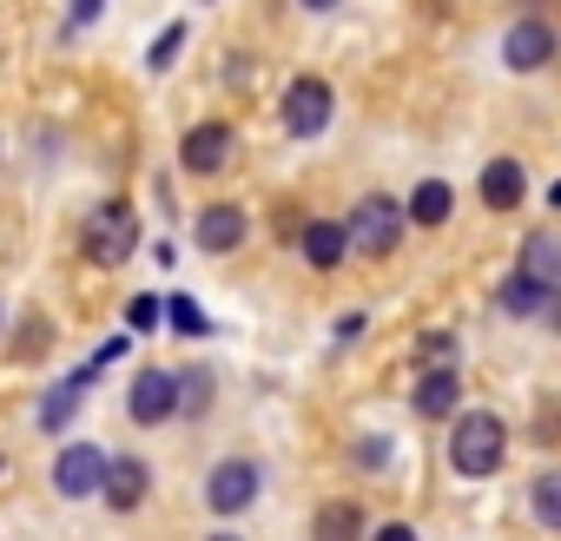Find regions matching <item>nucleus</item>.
<instances>
[{
  "mask_svg": "<svg viewBox=\"0 0 561 541\" xmlns=\"http://www.w3.org/2000/svg\"><path fill=\"white\" fill-rule=\"evenodd\" d=\"M231 146H238V139H231V126H218V119H211V126H192V133L179 139V159H185V172L211 179V172H225V165H231Z\"/></svg>",
  "mask_w": 561,
  "mask_h": 541,
  "instance_id": "6",
  "label": "nucleus"
},
{
  "mask_svg": "<svg viewBox=\"0 0 561 541\" xmlns=\"http://www.w3.org/2000/svg\"><path fill=\"white\" fill-rule=\"evenodd\" d=\"M449 211H456V192H449L443 179H423L403 218H410V225H423V231H436V225H449Z\"/></svg>",
  "mask_w": 561,
  "mask_h": 541,
  "instance_id": "14",
  "label": "nucleus"
},
{
  "mask_svg": "<svg viewBox=\"0 0 561 541\" xmlns=\"http://www.w3.org/2000/svg\"><path fill=\"white\" fill-rule=\"evenodd\" d=\"M535 515H541V528H561V475L535 482Z\"/></svg>",
  "mask_w": 561,
  "mask_h": 541,
  "instance_id": "19",
  "label": "nucleus"
},
{
  "mask_svg": "<svg viewBox=\"0 0 561 541\" xmlns=\"http://www.w3.org/2000/svg\"><path fill=\"white\" fill-rule=\"evenodd\" d=\"M100 475H106V456L93 449V442H67L60 449V462H54V488L60 495H100Z\"/></svg>",
  "mask_w": 561,
  "mask_h": 541,
  "instance_id": "7",
  "label": "nucleus"
},
{
  "mask_svg": "<svg viewBox=\"0 0 561 541\" xmlns=\"http://www.w3.org/2000/svg\"><path fill=\"white\" fill-rule=\"evenodd\" d=\"M298 8H311V14H331V8H337V0H298Z\"/></svg>",
  "mask_w": 561,
  "mask_h": 541,
  "instance_id": "27",
  "label": "nucleus"
},
{
  "mask_svg": "<svg viewBox=\"0 0 561 541\" xmlns=\"http://www.w3.org/2000/svg\"><path fill=\"white\" fill-rule=\"evenodd\" d=\"M192 238H198V251H238L244 244V211L238 205H205Z\"/></svg>",
  "mask_w": 561,
  "mask_h": 541,
  "instance_id": "11",
  "label": "nucleus"
},
{
  "mask_svg": "<svg viewBox=\"0 0 561 541\" xmlns=\"http://www.w3.org/2000/svg\"><path fill=\"white\" fill-rule=\"evenodd\" d=\"M522 192H528V179H522L515 159H489V165H482V205H489V211H515Z\"/></svg>",
  "mask_w": 561,
  "mask_h": 541,
  "instance_id": "13",
  "label": "nucleus"
},
{
  "mask_svg": "<svg viewBox=\"0 0 561 541\" xmlns=\"http://www.w3.org/2000/svg\"><path fill=\"white\" fill-rule=\"evenodd\" d=\"M522 278L535 291H554L561 285V238L554 231H528V244H522Z\"/></svg>",
  "mask_w": 561,
  "mask_h": 541,
  "instance_id": "10",
  "label": "nucleus"
},
{
  "mask_svg": "<svg viewBox=\"0 0 561 541\" xmlns=\"http://www.w3.org/2000/svg\"><path fill=\"white\" fill-rule=\"evenodd\" d=\"M377 541H416V528H410V521H383Z\"/></svg>",
  "mask_w": 561,
  "mask_h": 541,
  "instance_id": "25",
  "label": "nucleus"
},
{
  "mask_svg": "<svg viewBox=\"0 0 561 541\" xmlns=\"http://www.w3.org/2000/svg\"><path fill=\"white\" fill-rule=\"evenodd\" d=\"M179 47H185V21H179V27H165V34L152 41V60H146V67H152V73H165V67L179 60Z\"/></svg>",
  "mask_w": 561,
  "mask_h": 541,
  "instance_id": "20",
  "label": "nucleus"
},
{
  "mask_svg": "<svg viewBox=\"0 0 561 541\" xmlns=\"http://www.w3.org/2000/svg\"><path fill=\"white\" fill-rule=\"evenodd\" d=\"M502 60H508L515 73H541V67L554 60V34H548L541 21H515L508 41H502Z\"/></svg>",
  "mask_w": 561,
  "mask_h": 541,
  "instance_id": "8",
  "label": "nucleus"
},
{
  "mask_svg": "<svg viewBox=\"0 0 561 541\" xmlns=\"http://www.w3.org/2000/svg\"><path fill=\"white\" fill-rule=\"evenodd\" d=\"M126 410H133V423H165L179 410V370H139L126 390Z\"/></svg>",
  "mask_w": 561,
  "mask_h": 541,
  "instance_id": "5",
  "label": "nucleus"
},
{
  "mask_svg": "<svg viewBox=\"0 0 561 541\" xmlns=\"http://www.w3.org/2000/svg\"><path fill=\"white\" fill-rule=\"evenodd\" d=\"M205 396H211V383H205V370H198V383H192V377H179V403H185V410H198Z\"/></svg>",
  "mask_w": 561,
  "mask_h": 541,
  "instance_id": "24",
  "label": "nucleus"
},
{
  "mask_svg": "<svg viewBox=\"0 0 561 541\" xmlns=\"http://www.w3.org/2000/svg\"><path fill=\"white\" fill-rule=\"evenodd\" d=\"M285 126L298 133V139H318L324 126H331V87L324 80H291V93H285Z\"/></svg>",
  "mask_w": 561,
  "mask_h": 541,
  "instance_id": "4",
  "label": "nucleus"
},
{
  "mask_svg": "<svg viewBox=\"0 0 561 541\" xmlns=\"http://www.w3.org/2000/svg\"><path fill=\"white\" fill-rule=\"evenodd\" d=\"M205 541H244V534H205Z\"/></svg>",
  "mask_w": 561,
  "mask_h": 541,
  "instance_id": "28",
  "label": "nucleus"
},
{
  "mask_svg": "<svg viewBox=\"0 0 561 541\" xmlns=\"http://www.w3.org/2000/svg\"><path fill=\"white\" fill-rule=\"evenodd\" d=\"M502 304H508V311H548V304H554V291H535L528 278H508V291H502Z\"/></svg>",
  "mask_w": 561,
  "mask_h": 541,
  "instance_id": "18",
  "label": "nucleus"
},
{
  "mask_svg": "<svg viewBox=\"0 0 561 541\" xmlns=\"http://www.w3.org/2000/svg\"><path fill=\"white\" fill-rule=\"evenodd\" d=\"M251 495H257V469H251V462H238V456H231V462H218V469H211V482H205V502H211L218 515H238Z\"/></svg>",
  "mask_w": 561,
  "mask_h": 541,
  "instance_id": "9",
  "label": "nucleus"
},
{
  "mask_svg": "<svg viewBox=\"0 0 561 541\" xmlns=\"http://www.w3.org/2000/svg\"><path fill=\"white\" fill-rule=\"evenodd\" d=\"M305 257H311L318 270H337V264H344V225H331V218L305 225Z\"/></svg>",
  "mask_w": 561,
  "mask_h": 541,
  "instance_id": "17",
  "label": "nucleus"
},
{
  "mask_svg": "<svg viewBox=\"0 0 561 541\" xmlns=\"http://www.w3.org/2000/svg\"><path fill=\"white\" fill-rule=\"evenodd\" d=\"M403 238V205L397 198H364L344 225V251H364V257H390Z\"/></svg>",
  "mask_w": 561,
  "mask_h": 541,
  "instance_id": "2",
  "label": "nucleus"
},
{
  "mask_svg": "<svg viewBox=\"0 0 561 541\" xmlns=\"http://www.w3.org/2000/svg\"><path fill=\"white\" fill-rule=\"evenodd\" d=\"M456 396H462V377H456V370H423V383H416V416H456Z\"/></svg>",
  "mask_w": 561,
  "mask_h": 541,
  "instance_id": "15",
  "label": "nucleus"
},
{
  "mask_svg": "<svg viewBox=\"0 0 561 541\" xmlns=\"http://www.w3.org/2000/svg\"><path fill=\"white\" fill-rule=\"evenodd\" d=\"M502 423L489 416V410H469V416H456V429H449V462H456V475H495L502 469Z\"/></svg>",
  "mask_w": 561,
  "mask_h": 541,
  "instance_id": "1",
  "label": "nucleus"
},
{
  "mask_svg": "<svg viewBox=\"0 0 561 541\" xmlns=\"http://www.w3.org/2000/svg\"><path fill=\"white\" fill-rule=\"evenodd\" d=\"M165 311H172V331H185V337H205V331H211V324H205V311H198L192 298H172Z\"/></svg>",
  "mask_w": 561,
  "mask_h": 541,
  "instance_id": "21",
  "label": "nucleus"
},
{
  "mask_svg": "<svg viewBox=\"0 0 561 541\" xmlns=\"http://www.w3.org/2000/svg\"><path fill=\"white\" fill-rule=\"evenodd\" d=\"M416 357H423V370H456V337H423Z\"/></svg>",
  "mask_w": 561,
  "mask_h": 541,
  "instance_id": "22",
  "label": "nucleus"
},
{
  "mask_svg": "<svg viewBox=\"0 0 561 541\" xmlns=\"http://www.w3.org/2000/svg\"><path fill=\"white\" fill-rule=\"evenodd\" d=\"M126 324H133V331H152V324H159V298H133V304H126Z\"/></svg>",
  "mask_w": 561,
  "mask_h": 541,
  "instance_id": "23",
  "label": "nucleus"
},
{
  "mask_svg": "<svg viewBox=\"0 0 561 541\" xmlns=\"http://www.w3.org/2000/svg\"><path fill=\"white\" fill-rule=\"evenodd\" d=\"M133 244H139V211H133L126 198H113V205H100V211L87 218V257H93V264H126Z\"/></svg>",
  "mask_w": 561,
  "mask_h": 541,
  "instance_id": "3",
  "label": "nucleus"
},
{
  "mask_svg": "<svg viewBox=\"0 0 561 541\" xmlns=\"http://www.w3.org/2000/svg\"><path fill=\"white\" fill-rule=\"evenodd\" d=\"M311 534H318V541H357V534H364V508H357V502H324L318 521H311Z\"/></svg>",
  "mask_w": 561,
  "mask_h": 541,
  "instance_id": "16",
  "label": "nucleus"
},
{
  "mask_svg": "<svg viewBox=\"0 0 561 541\" xmlns=\"http://www.w3.org/2000/svg\"><path fill=\"white\" fill-rule=\"evenodd\" d=\"M93 14H100V0H73V27H87Z\"/></svg>",
  "mask_w": 561,
  "mask_h": 541,
  "instance_id": "26",
  "label": "nucleus"
},
{
  "mask_svg": "<svg viewBox=\"0 0 561 541\" xmlns=\"http://www.w3.org/2000/svg\"><path fill=\"white\" fill-rule=\"evenodd\" d=\"M146 482H152V469H146L139 456H119V462H106L100 495H106L113 508H139V502H146Z\"/></svg>",
  "mask_w": 561,
  "mask_h": 541,
  "instance_id": "12",
  "label": "nucleus"
}]
</instances>
